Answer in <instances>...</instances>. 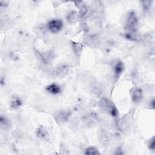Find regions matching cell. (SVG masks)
<instances>
[{"instance_id":"cell-1","label":"cell","mask_w":155,"mask_h":155,"mask_svg":"<svg viewBox=\"0 0 155 155\" xmlns=\"http://www.w3.org/2000/svg\"><path fill=\"white\" fill-rule=\"evenodd\" d=\"M138 25V19L136 16V14L131 12H130L127 16L126 25L127 29L129 30V32L136 33L137 30V27Z\"/></svg>"},{"instance_id":"cell-2","label":"cell","mask_w":155,"mask_h":155,"mask_svg":"<svg viewBox=\"0 0 155 155\" xmlns=\"http://www.w3.org/2000/svg\"><path fill=\"white\" fill-rule=\"evenodd\" d=\"M71 112L68 110H61L53 114V117L54 120L59 124L64 123L68 120Z\"/></svg>"},{"instance_id":"cell-3","label":"cell","mask_w":155,"mask_h":155,"mask_svg":"<svg viewBox=\"0 0 155 155\" xmlns=\"http://www.w3.org/2000/svg\"><path fill=\"white\" fill-rule=\"evenodd\" d=\"M63 27V22L61 19H53L48 22V28L53 33L60 31Z\"/></svg>"},{"instance_id":"cell-4","label":"cell","mask_w":155,"mask_h":155,"mask_svg":"<svg viewBox=\"0 0 155 155\" xmlns=\"http://www.w3.org/2000/svg\"><path fill=\"white\" fill-rule=\"evenodd\" d=\"M130 96L131 100L134 103L140 102L143 99V91L139 87H133L130 91Z\"/></svg>"},{"instance_id":"cell-5","label":"cell","mask_w":155,"mask_h":155,"mask_svg":"<svg viewBox=\"0 0 155 155\" xmlns=\"http://www.w3.org/2000/svg\"><path fill=\"white\" fill-rule=\"evenodd\" d=\"M125 69V65L121 61H118L114 66V77L116 81H117Z\"/></svg>"},{"instance_id":"cell-6","label":"cell","mask_w":155,"mask_h":155,"mask_svg":"<svg viewBox=\"0 0 155 155\" xmlns=\"http://www.w3.org/2000/svg\"><path fill=\"white\" fill-rule=\"evenodd\" d=\"M84 122L87 125H93L97 120V115L94 113H90L85 115L83 117Z\"/></svg>"},{"instance_id":"cell-7","label":"cell","mask_w":155,"mask_h":155,"mask_svg":"<svg viewBox=\"0 0 155 155\" xmlns=\"http://www.w3.org/2000/svg\"><path fill=\"white\" fill-rule=\"evenodd\" d=\"M35 133H36V136L41 139H45L48 135V133L46 130V128L42 125L39 126L36 129Z\"/></svg>"},{"instance_id":"cell-8","label":"cell","mask_w":155,"mask_h":155,"mask_svg":"<svg viewBox=\"0 0 155 155\" xmlns=\"http://www.w3.org/2000/svg\"><path fill=\"white\" fill-rule=\"evenodd\" d=\"M71 46H72V49H73L74 54L77 56L80 57L81 56L82 51H83V48H84L83 45L80 43L72 41Z\"/></svg>"},{"instance_id":"cell-9","label":"cell","mask_w":155,"mask_h":155,"mask_svg":"<svg viewBox=\"0 0 155 155\" xmlns=\"http://www.w3.org/2000/svg\"><path fill=\"white\" fill-rule=\"evenodd\" d=\"M46 90L52 94H58L61 93V88L59 85L56 84H51L46 87Z\"/></svg>"},{"instance_id":"cell-10","label":"cell","mask_w":155,"mask_h":155,"mask_svg":"<svg viewBox=\"0 0 155 155\" xmlns=\"http://www.w3.org/2000/svg\"><path fill=\"white\" fill-rule=\"evenodd\" d=\"M78 15L77 12L74 11H71L67 15V20L70 24H74L78 21Z\"/></svg>"},{"instance_id":"cell-11","label":"cell","mask_w":155,"mask_h":155,"mask_svg":"<svg viewBox=\"0 0 155 155\" xmlns=\"http://www.w3.org/2000/svg\"><path fill=\"white\" fill-rule=\"evenodd\" d=\"M22 105V101L20 98L18 97H15L12 98L10 102V107L13 110H16L19 108Z\"/></svg>"},{"instance_id":"cell-12","label":"cell","mask_w":155,"mask_h":155,"mask_svg":"<svg viewBox=\"0 0 155 155\" xmlns=\"http://www.w3.org/2000/svg\"><path fill=\"white\" fill-rule=\"evenodd\" d=\"M68 71V67L65 65H61L59 67H58L56 68L55 73L59 76H62L65 75L67 72Z\"/></svg>"},{"instance_id":"cell-13","label":"cell","mask_w":155,"mask_h":155,"mask_svg":"<svg viewBox=\"0 0 155 155\" xmlns=\"http://www.w3.org/2000/svg\"><path fill=\"white\" fill-rule=\"evenodd\" d=\"M85 154L87 155H99L101 154L98 149L93 146L87 147L85 150Z\"/></svg>"},{"instance_id":"cell-14","label":"cell","mask_w":155,"mask_h":155,"mask_svg":"<svg viewBox=\"0 0 155 155\" xmlns=\"http://www.w3.org/2000/svg\"><path fill=\"white\" fill-rule=\"evenodd\" d=\"M0 122H1V128L4 127V128H5L6 127H8V125H9L8 120L6 119L5 117H4V116H2V115H1V116Z\"/></svg>"},{"instance_id":"cell-15","label":"cell","mask_w":155,"mask_h":155,"mask_svg":"<svg viewBox=\"0 0 155 155\" xmlns=\"http://www.w3.org/2000/svg\"><path fill=\"white\" fill-rule=\"evenodd\" d=\"M148 147L151 151H154V148H155V139H154V136L151 139H150L149 140V141L148 142Z\"/></svg>"}]
</instances>
